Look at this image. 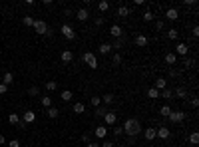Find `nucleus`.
<instances>
[{
	"mask_svg": "<svg viewBox=\"0 0 199 147\" xmlns=\"http://www.w3.org/2000/svg\"><path fill=\"white\" fill-rule=\"evenodd\" d=\"M122 127H123V133H126L127 137H133V139H136L139 135V131H142V123H139V119H136V117L126 119Z\"/></svg>",
	"mask_w": 199,
	"mask_h": 147,
	"instance_id": "obj_1",
	"label": "nucleus"
},
{
	"mask_svg": "<svg viewBox=\"0 0 199 147\" xmlns=\"http://www.w3.org/2000/svg\"><path fill=\"white\" fill-rule=\"evenodd\" d=\"M82 60H84V62L88 64V66L92 68V70H98V66H100V64H98V58H96V54H94V52H84Z\"/></svg>",
	"mask_w": 199,
	"mask_h": 147,
	"instance_id": "obj_2",
	"label": "nucleus"
},
{
	"mask_svg": "<svg viewBox=\"0 0 199 147\" xmlns=\"http://www.w3.org/2000/svg\"><path fill=\"white\" fill-rule=\"evenodd\" d=\"M60 34L64 38H68V40H76V30H74L70 24H62L60 26Z\"/></svg>",
	"mask_w": 199,
	"mask_h": 147,
	"instance_id": "obj_3",
	"label": "nucleus"
},
{
	"mask_svg": "<svg viewBox=\"0 0 199 147\" xmlns=\"http://www.w3.org/2000/svg\"><path fill=\"white\" fill-rule=\"evenodd\" d=\"M102 119L106 121V127H107V125H114V123L117 121V113H116V111H112V110H107V111L104 113V117H102Z\"/></svg>",
	"mask_w": 199,
	"mask_h": 147,
	"instance_id": "obj_4",
	"label": "nucleus"
},
{
	"mask_svg": "<svg viewBox=\"0 0 199 147\" xmlns=\"http://www.w3.org/2000/svg\"><path fill=\"white\" fill-rule=\"evenodd\" d=\"M34 30H36V34H46L48 36V24L44 20H34Z\"/></svg>",
	"mask_w": 199,
	"mask_h": 147,
	"instance_id": "obj_5",
	"label": "nucleus"
},
{
	"mask_svg": "<svg viewBox=\"0 0 199 147\" xmlns=\"http://www.w3.org/2000/svg\"><path fill=\"white\" fill-rule=\"evenodd\" d=\"M167 117H169L171 123H181V121L185 119V111H171Z\"/></svg>",
	"mask_w": 199,
	"mask_h": 147,
	"instance_id": "obj_6",
	"label": "nucleus"
},
{
	"mask_svg": "<svg viewBox=\"0 0 199 147\" xmlns=\"http://www.w3.org/2000/svg\"><path fill=\"white\" fill-rule=\"evenodd\" d=\"M110 34H112L114 40H116V38H122L123 36V28L120 24H114V26H110Z\"/></svg>",
	"mask_w": 199,
	"mask_h": 147,
	"instance_id": "obj_7",
	"label": "nucleus"
},
{
	"mask_svg": "<svg viewBox=\"0 0 199 147\" xmlns=\"http://www.w3.org/2000/svg\"><path fill=\"white\" fill-rule=\"evenodd\" d=\"M187 52H189V48H187V44L185 42H179V44L175 46V56H187Z\"/></svg>",
	"mask_w": 199,
	"mask_h": 147,
	"instance_id": "obj_8",
	"label": "nucleus"
},
{
	"mask_svg": "<svg viewBox=\"0 0 199 147\" xmlns=\"http://www.w3.org/2000/svg\"><path fill=\"white\" fill-rule=\"evenodd\" d=\"M90 16H92V14H90V10H88V8H80V10H76V18L80 20V22H86Z\"/></svg>",
	"mask_w": 199,
	"mask_h": 147,
	"instance_id": "obj_9",
	"label": "nucleus"
},
{
	"mask_svg": "<svg viewBox=\"0 0 199 147\" xmlns=\"http://www.w3.org/2000/svg\"><path fill=\"white\" fill-rule=\"evenodd\" d=\"M165 18H167L169 22H175V20L179 18V12H177V8H167V10H165Z\"/></svg>",
	"mask_w": 199,
	"mask_h": 147,
	"instance_id": "obj_10",
	"label": "nucleus"
},
{
	"mask_svg": "<svg viewBox=\"0 0 199 147\" xmlns=\"http://www.w3.org/2000/svg\"><path fill=\"white\" fill-rule=\"evenodd\" d=\"M143 135H146V139H147V141H153L155 137H157V127H146Z\"/></svg>",
	"mask_w": 199,
	"mask_h": 147,
	"instance_id": "obj_11",
	"label": "nucleus"
},
{
	"mask_svg": "<svg viewBox=\"0 0 199 147\" xmlns=\"http://www.w3.org/2000/svg\"><path fill=\"white\" fill-rule=\"evenodd\" d=\"M94 133H96V137H98V139H106V135H107V127H106V125H98V127L94 129Z\"/></svg>",
	"mask_w": 199,
	"mask_h": 147,
	"instance_id": "obj_12",
	"label": "nucleus"
},
{
	"mask_svg": "<svg viewBox=\"0 0 199 147\" xmlns=\"http://www.w3.org/2000/svg\"><path fill=\"white\" fill-rule=\"evenodd\" d=\"M169 135H171L169 127H163V125H159V127H157V137L159 139H169Z\"/></svg>",
	"mask_w": 199,
	"mask_h": 147,
	"instance_id": "obj_13",
	"label": "nucleus"
},
{
	"mask_svg": "<svg viewBox=\"0 0 199 147\" xmlns=\"http://www.w3.org/2000/svg\"><path fill=\"white\" fill-rule=\"evenodd\" d=\"M22 121H24L26 125H28V123H34V121H36V113H34V111H30V110H28V111H24Z\"/></svg>",
	"mask_w": 199,
	"mask_h": 147,
	"instance_id": "obj_14",
	"label": "nucleus"
},
{
	"mask_svg": "<svg viewBox=\"0 0 199 147\" xmlns=\"http://www.w3.org/2000/svg\"><path fill=\"white\" fill-rule=\"evenodd\" d=\"M147 42H149V40H147V36H146V34H137V36H136V46L146 48V46H147Z\"/></svg>",
	"mask_w": 199,
	"mask_h": 147,
	"instance_id": "obj_15",
	"label": "nucleus"
},
{
	"mask_svg": "<svg viewBox=\"0 0 199 147\" xmlns=\"http://www.w3.org/2000/svg\"><path fill=\"white\" fill-rule=\"evenodd\" d=\"M153 88L157 90V91H163L165 88H167V80H165V78H157V80H155V86H153Z\"/></svg>",
	"mask_w": 199,
	"mask_h": 147,
	"instance_id": "obj_16",
	"label": "nucleus"
},
{
	"mask_svg": "<svg viewBox=\"0 0 199 147\" xmlns=\"http://www.w3.org/2000/svg\"><path fill=\"white\" fill-rule=\"evenodd\" d=\"M110 52H112V44H107V42H104V44L98 46V54H102V56H107Z\"/></svg>",
	"mask_w": 199,
	"mask_h": 147,
	"instance_id": "obj_17",
	"label": "nucleus"
},
{
	"mask_svg": "<svg viewBox=\"0 0 199 147\" xmlns=\"http://www.w3.org/2000/svg\"><path fill=\"white\" fill-rule=\"evenodd\" d=\"M2 84H4V86H6V88H10V86H12V84H14V76H12V74H10V72H6V74H4V76H2Z\"/></svg>",
	"mask_w": 199,
	"mask_h": 147,
	"instance_id": "obj_18",
	"label": "nucleus"
},
{
	"mask_svg": "<svg viewBox=\"0 0 199 147\" xmlns=\"http://www.w3.org/2000/svg\"><path fill=\"white\" fill-rule=\"evenodd\" d=\"M177 62V56H175V54L173 52H169V54H165V64H167V66L169 68H173V64Z\"/></svg>",
	"mask_w": 199,
	"mask_h": 147,
	"instance_id": "obj_19",
	"label": "nucleus"
},
{
	"mask_svg": "<svg viewBox=\"0 0 199 147\" xmlns=\"http://www.w3.org/2000/svg\"><path fill=\"white\" fill-rule=\"evenodd\" d=\"M60 58H62V62H64V64H70V62H72V60H74V54L70 52V50H64Z\"/></svg>",
	"mask_w": 199,
	"mask_h": 147,
	"instance_id": "obj_20",
	"label": "nucleus"
},
{
	"mask_svg": "<svg viewBox=\"0 0 199 147\" xmlns=\"http://www.w3.org/2000/svg\"><path fill=\"white\" fill-rule=\"evenodd\" d=\"M117 16H120V18H126V16H130V8H127L126 4H122V6L117 8Z\"/></svg>",
	"mask_w": 199,
	"mask_h": 147,
	"instance_id": "obj_21",
	"label": "nucleus"
},
{
	"mask_svg": "<svg viewBox=\"0 0 199 147\" xmlns=\"http://www.w3.org/2000/svg\"><path fill=\"white\" fill-rule=\"evenodd\" d=\"M46 113H48V117H52V119H56L58 115H60V110H58V107H48V110H46Z\"/></svg>",
	"mask_w": 199,
	"mask_h": 147,
	"instance_id": "obj_22",
	"label": "nucleus"
},
{
	"mask_svg": "<svg viewBox=\"0 0 199 147\" xmlns=\"http://www.w3.org/2000/svg\"><path fill=\"white\" fill-rule=\"evenodd\" d=\"M72 110H74V113H78V115H80V113H84V111H86V105H84L82 101H76Z\"/></svg>",
	"mask_w": 199,
	"mask_h": 147,
	"instance_id": "obj_23",
	"label": "nucleus"
},
{
	"mask_svg": "<svg viewBox=\"0 0 199 147\" xmlns=\"http://www.w3.org/2000/svg\"><path fill=\"white\" fill-rule=\"evenodd\" d=\"M8 123H10V125H18V123H20V115L12 111V113L8 115Z\"/></svg>",
	"mask_w": 199,
	"mask_h": 147,
	"instance_id": "obj_24",
	"label": "nucleus"
},
{
	"mask_svg": "<svg viewBox=\"0 0 199 147\" xmlns=\"http://www.w3.org/2000/svg\"><path fill=\"white\" fill-rule=\"evenodd\" d=\"M173 97L185 100V97H187V90H185V88H177V90H175V94H173Z\"/></svg>",
	"mask_w": 199,
	"mask_h": 147,
	"instance_id": "obj_25",
	"label": "nucleus"
},
{
	"mask_svg": "<svg viewBox=\"0 0 199 147\" xmlns=\"http://www.w3.org/2000/svg\"><path fill=\"white\" fill-rule=\"evenodd\" d=\"M40 103H42V107H44V110H48V107H52V100H50V96H42Z\"/></svg>",
	"mask_w": 199,
	"mask_h": 147,
	"instance_id": "obj_26",
	"label": "nucleus"
},
{
	"mask_svg": "<svg viewBox=\"0 0 199 147\" xmlns=\"http://www.w3.org/2000/svg\"><path fill=\"white\" fill-rule=\"evenodd\" d=\"M159 97H165V100H173V91L165 88L163 91H159Z\"/></svg>",
	"mask_w": 199,
	"mask_h": 147,
	"instance_id": "obj_27",
	"label": "nucleus"
},
{
	"mask_svg": "<svg viewBox=\"0 0 199 147\" xmlns=\"http://www.w3.org/2000/svg\"><path fill=\"white\" fill-rule=\"evenodd\" d=\"M147 97H149V100H157V97H159V91L155 90V88H149V90H147Z\"/></svg>",
	"mask_w": 199,
	"mask_h": 147,
	"instance_id": "obj_28",
	"label": "nucleus"
},
{
	"mask_svg": "<svg viewBox=\"0 0 199 147\" xmlns=\"http://www.w3.org/2000/svg\"><path fill=\"white\" fill-rule=\"evenodd\" d=\"M60 97H62L64 101H70V100H72V97H74V94H72V91H70V90H64L62 94H60Z\"/></svg>",
	"mask_w": 199,
	"mask_h": 147,
	"instance_id": "obj_29",
	"label": "nucleus"
},
{
	"mask_svg": "<svg viewBox=\"0 0 199 147\" xmlns=\"http://www.w3.org/2000/svg\"><path fill=\"white\" fill-rule=\"evenodd\" d=\"M98 8L102 12H107V10H110V2H107V0H102V2H98Z\"/></svg>",
	"mask_w": 199,
	"mask_h": 147,
	"instance_id": "obj_30",
	"label": "nucleus"
},
{
	"mask_svg": "<svg viewBox=\"0 0 199 147\" xmlns=\"http://www.w3.org/2000/svg\"><path fill=\"white\" fill-rule=\"evenodd\" d=\"M171 111H173V110H171V107L169 105H161V110H159V115H163V117H167L169 115V113Z\"/></svg>",
	"mask_w": 199,
	"mask_h": 147,
	"instance_id": "obj_31",
	"label": "nucleus"
},
{
	"mask_svg": "<svg viewBox=\"0 0 199 147\" xmlns=\"http://www.w3.org/2000/svg\"><path fill=\"white\" fill-rule=\"evenodd\" d=\"M177 36H179V32H177L175 28H169L167 30V38H169V40H177Z\"/></svg>",
	"mask_w": 199,
	"mask_h": 147,
	"instance_id": "obj_32",
	"label": "nucleus"
},
{
	"mask_svg": "<svg viewBox=\"0 0 199 147\" xmlns=\"http://www.w3.org/2000/svg\"><path fill=\"white\" fill-rule=\"evenodd\" d=\"M189 143H191V145H197V143H199V133H197V131H193V133L189 135Z\"/></svg>",
	"mask_w": 199,
	"mask_h": 147,
	"instance_id": "obj_33",
	"label": "nucleus"
},
{
	"mask_svg": "<svg viewBox=\"0 0 199 147\" xmlns=\"http://www.w3.org/2000/svg\"><path fill=\"white\" fill-rule=\"evenodd\" d=\"M153 18H155V16H153L152 10H146V12H143V20H146V22H152Z\"/></svg>",
	"mask_w": 199,
	"mask_h": 147,
	"instance_id": "obj_34",
	"label": "nucleus"
},
{
	"mask_svg": "<svg viewBox=\"0 0 199 147\" xmlns=\"http://www.w3.org/2000/svg\"><path fill=\"white\" fill-rule=\"evenodd\" d=\"M102 101H104L106 105H110V103L114 101V96H112V94H106V96H102Z\"/></svg>",
	"mask_w": 199,
	"mask_h": 147,
	"instance_id": "obj_35",
	"label": "nucleus"
},
{
	"mask_svg": "<svg viewBox=\"0 0 199 147\" xmlns=\"http://www.w3.org/2000/svg\"><path fill=\"white\" fill-rule=\"evenodd\" d=\"M112 62H114V66H120L122 64V54H114V56H112Z\"/></svg>",
	"mask_w": 199,
	"mask_h": 147,
	"instance_id": "obj_36",
	"label": "nucleus"
},
{
	"mask_svg": "<svg viewBox=\"0 0 199 147\" xmlns=\"http://www.w3.org/2000/svg\"><path fill=\"white\" fill-rule=\"evenodd\" d=\"M56 88H58V84H56V81H54V80H50V81H48V84H46V90H48V91H54Z\"/></svg>",
	"mask_w": 199,
	"mask_h": 147,
	"instance_id": "obj_37",
	"label": "nucleus"
},
{
	"mask_svg": "<svg viewBox=\"0 0 199 147\" xmlns=\"http://www.w3.org/2000/svg\"><path fill=\"white\" fill-rule=\"evenodd\" d=\"M22 22H24V26H34V18L32 16H24Z\"/></svg>",
	"mask_w": 199,
	"mask_h": 147,
	"instance_id": "obj_38",
	"label": "nucleus"
},
{
	"mask_svg": "<svg viewBox=\"0 0 199 147\" xmlns=\"http://www.w3.org/2000/svg\"><path fill=\"white\" fill-rule=\"evenodd\" d=\"M100 103H102V97L100 96H92V105L94 107H100Z\"/></svg>",
	"mask_w": 199,
	"mask_h": 147,
	"instance_id": "obj_39",
	"label": "nucleus"
},
{
	"mask_svg": "<svg viewBox=\"0 0 199 147\" xmlns=\"http://www.w3.org/2000/svg\"><path fill=\"white\" fill-rule=\"evenodd\" d=\"M106 111H107V107H96V117H104Z\"/></svg>",
	"mask_w": 199,
	"mask_h": 147,
	"instance_id": "obj_40",
	"label": "nucleus"
},
{
	"mask_svg": "<svg viewBox=\"0 0 199 147\" xmlns=\"http://www.w3.org/2000/svg\"><path fill=\"white\" fill-rule=\"evenodd\" d=\"M122 46H123V40H122V38H116L114 44H112V50H114V48H122Z\"/></svg>",
	"mask_w": 199,
	"mask_h": 147,
	"instance_id": "obj_41",
	"label": "nucleus"
},
{
	"mask_svg": "<svg viewBox=\"0 0 199 147\" xmlns=\"http://www.w3.org/2000/svg\"><path fill=\"white\" fill-rule=\"evenodd\" d=\"M163 28H165L163 20H155V30H163Z\"/></svg>",
	"mask_w": 199,
	"mask_h": 147,
	"instance_id": "obj_42",
	"label": "nucleus"
},
{
	"mask_svg": "<svg viewBox=\"0 0 199 147\" xmlns=\"http://www.w3.org/2000/svg\"><path fill=\"white\" fill-rule=\"evenodd\" d=\"M100 147H116L112 141H107V139H102V143H100Z\"/></svg>",
	"mask_w": 199,
	"mask_h": 147,
	"instance_id": "obj_43",
	"label": "nucleus"
},
{
	"mask_svg": "<svg viewBox=\"0 0 199 147\" xmlns=\"http://www.w3.org/2000/svg\"><path fill=\"white\" fill-rule=\"evenodd\" d=\"M179 74H181L179 70H175V68H169V76H171V78H177Z\"/></svg>",
	"mask_w": 199,
	"mask_h": 147,
	"instance_id": "obj_44",
	"label": "nucleus"
},
{
	"mask_svg": "<svg viewBox=\"0 0 199 147\" xmlns=\"http://www.w3.org/2000/svg\"><path fill=\"white\" fill-rule=\"evenodd\" d=\"M38 91H40V90L36 88V86H32V88L28 90V96H38Z\"/></svg>",
	"mask_w": 199,
	"mask_h": 147,
	"instance_id": "obj_45",
	"label": "nucleus"
},
{
	"mask_svg": "<svg viewBox=\"0 0 199 147\" xmlns=\"http://www.w3.org/2000/svg\"><path fill=\"white\" fill-rule=\"evenodd\" d=\"M114 133H116V137H122V135H123V127H114Z\"/></svg>",
	"mask_w": 199,
	"mask_h": 147,
	"instance_id": "obj_46",
	"label": "nucleus"
},
{
	"mask_svg": "<svg viewBox=\"0 0 199 147\" xmlns=\"http://www.w3.org/2000/svg\"><path fill=\"white\" fill-rule=\"evenodd\" d=\"M6 145H8V147H20V141H18V139H12V141H8Z\"/></svg>",
	"mask_w": 199,
	"mask_h": 147,
	"instance_id": "obj_47",
	"label": "nucleus"
},
{
	"mask_svg": "<svg viewBox=\"0 0 199 147\" xmlns=\"http://www.w3.org/2000/svg\"><path fill=\"white\" fill-rule=\"evenodd\" d=\"M94 24H96V26H102V24H104V18H102V16H96V18H94Z\"/></svg>",
	"mask_w": 199,
	"mask_h": 147,
	"instance_id": "obj_48",
	"label": "nucleus"
},
{
	"mask_svg": "<svg viewBox=\"0 0 199 147\" xmlns=\"http://www.w3.org/2000/svg\"><path fill=\"white\" fill-rule=\"evenodd\" d=\"M193 64H195L193 60H187V58L183 60V66H185V68H193Z\"/></svg>",
	"mask_w": 199,
	"mask_h": 147,
	"instance_id": "obj_49",
	"label": "nucleus"
},
{
	"mask_svg": "<svg viewBox=\"0 0 199 147\" xmlns=\"http://www.w3.org/2000/svg\"><path fill=\"white\" fill-rule=\"evenodd\" d=\"M82 141H84V143H90V141H92V139H90V133H84L82 135Z\"/></svg>",
	"mask_w": 199,
	"mask_h": 147,
	"instance_id": "obj_50",
	"label": "nucleus"
},
{
	"mask_svg": "<svg viewBox=\"0 0 199 147\" xmlns=\"http://www.w3.org/2000/svg\"><path fill=\"white\" fill-rule=\"evenodd\" d=\"M191 34L195 36V38H199V26H193V30H191Z\"/></svg>",
	"mask_w": 199,
	"mask_h": 147,
	"instance_id": "obj_51",
	"label": "nucleus"
},
{
	"mask_svg": "<svg viewBox=\"0 0 199 147\" xmlns=\"http://www.w3.org/2000/svg\"><path fill=\"white\" fill-rule=\"evenodd\" d=\"M6 91H8V88H6L4 84H0V96H2V94H6Z\"/></svg>",
	"mask_w": 199,
	"mask_h": 147,
	"instance_id": "obj_52",
	"label": "nucleus"
},
{
	"mask_svg": "<svg viewBox=\"0 0 199 147\" xmlns=\"http://www.w3.org/2000/svg\"><path fill=\"white\" fill-rule=\"evenodd\" d=\"M195 4V0H183V6H193Z\"/></svg>",
	"mask_w": 199,
	"mask_h": 147,
	"instance_id": "obj_53",
	"label": "nucleus"
},
{
	"mask_svg": "<svg viewBox=\"0 0 199 147\" xmlns=\"http://www.w3.org/2000/svg\"><path fill=\"white\" fill-rule=\"evenodd\" d=\"M191 105H193V107L199 105V100H197V97H191Z\"/></svg>",
	"mask_w": 199,
	"mask_h": 147,
	"instance_id": "obj_54",
	"label": "nucleus"
},
{
	"mask_svg": "<svg viewBox=\"0 0 199 147\" xmlns=\"http://www.w3.org/2000/svg\"><path fill=\"white\" fill-rule=\"evenodd\" d=\"M86 147H100V143H94V141H90V143H86Z\"/></svg>",
	"mask_w": 199,
	"mask_h": 147,
	"instance_id": "obj_55",
	"label": "nucleus"
},
{
	"mask_svg": "<svg viewBox=\"0 0 199 147\" xmlns=\"http://www.w3.org/2000/svg\"><path fill=\"white\" fill-rule=\"evenodd\" d=\"M6 143V137H4V135H0V145H4Z\"/></svg>",
	"mask_w": 199,
	"mask_h": 147,
	"instance_id": "obj_56",
	"label": "nucleus"
},
{
	"mask_svg": "<svg viewBox=\"0 0 199 147\" xmlns=\"http://www.w3.org/2000/svg\"><path fill=\"white\" fill-rule=\"evenodd\" d=\"M116 147H127V145L126 143H120V145H116Z\"/></svg>",
	"mask_w": 199,
	"mask_h": 147,
	"instance_id": "obj_57",
	"label": "nucleus"
}]
</instances>
